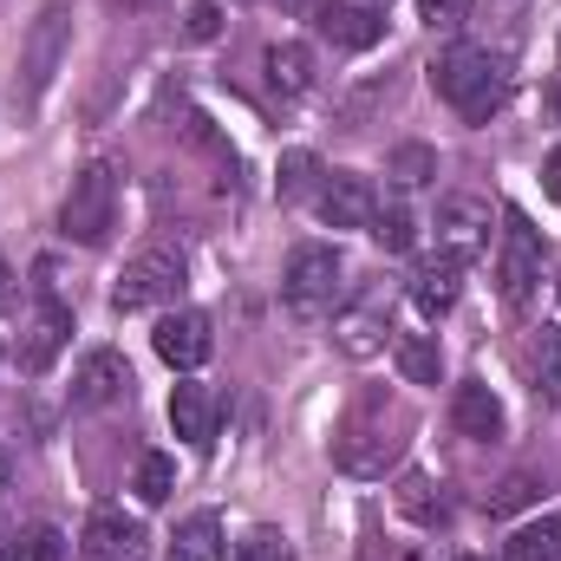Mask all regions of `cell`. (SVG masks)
Masks as SVG:
<instances>
[{
	"label": "cell",
	"instance_id": "cell-3",
	"mask_svg": "<svg viewBox=\"0 0 561 561\" xmlns=\"http://www.w3.org/2000/svg\"><path fill=\"white\" fill-rule=\"evenodd\" d=\"M340 287H346V262H340V249H327V242H300V249L287 255L280 300H287L294 320H320V313H333V307H340Z\"/></svg>",
	"mask_w": 561,
	"mask_h": 561
},
{
	"label": "cell",
	"instance_id": "cell-10",
	"mask_svg": "<svg viewBox=\"0 0 561 561\" xmlns=\"http://www.w3.org/2000/svg\"><path fill=\"white\" fill-rule=\"evenodd\" d=\"M320 222L327 229H373V216H379V190H373V176H359V170H333V176H320Z\"/></svg>",
	"mask_w": 561,
	"mask_h": 561
},
{
	"label": "cell",
	"instance_id": "cell-34",
	"mask_svg": "<svg viewBox=\"0 0 561 561\" xmlns=\"http://www.w3.org/2000/svg\"><path fill=\"white\" fill-rule=\"evenodd\" d=\"M190 33H196V39H209V33H216V13H209V7H196V20H190Z\"/></svg>",
	"mask_w": 561,
	"mask_h": 561
},
{
	"label": "cell",
	"instance_id": "cell-31",
	"mask_svg": "<svg viewBox=\"0 0 561 561\" xmlns=\"http://www.w3.org/2000/svg\"><path fill=\"white\" fill-rule=\"evenodd\" d=\"M412 7H419V20L431 26V33H457V26L470 20L477 0H412Z\"/></svg>",
	"mask_w": 561,
	"mask_h": 561
},
{
	"label": "cell",
	"instance_id": "cell-28",
	"mask_svg": "<svg viewBox=\"0 0 561 561\" xmlns=\"http://www.w3.org/2000/svg\"><path fill=\"white\" fill-rule=\"evenodd\" d=\"M170 490H176V463L163 450H144L138 457V503H170Z\"/></svg>",
	"mask_w": 561,
	"mask_h": 561
},
{
	"label": "cell",
	"instance_id": "cell-11",
	"mask_svg": "<svg viewBox=\"0 0 561 561\" xmlns=\"http://www.w3.org/2000/svg\"><path fill=\"white\" fill-rule=\"evenodd\" d=\"M72 340V307L53 294V280H39V320L26 327V346H20V373H46L59 359V346Z\"/></svg>",
	"mask_w": 561,
	"mask_h": 561
},
{
	"label": "cell",
	"instance_id": "cell-35",
	"mask_svg": "<svg viewBox=\"0 0 561 561\" xmlns=\"http://www.w3.org/2000/svg\"><path fill=\"white\" fill-rule=\"evenodd\" d=\"M13 300V268H7V255H0V307Z\"/></svg>",
	"mask_w": 561,
	"mask_h": 561
},
{
	"label": "cell",
	"instance_id": "cell-29",
	"mask_svg": "<svg viewBox=\"0 0 561 561\" xmlns=\"http://www.w3.org/2000/svg\"><path fill=\"white\" fill-rule=\"evenodd\" d=\"M373 242H379L386 255H405V249L419 242V222H412V216L392 203V209H379V216H373Z\"/></svg>",
	"mask_w": 561,
	"mask_h": 561
},
{
	"label": "cell",
	"instance_id": "cell-25",
	"mask_svg": "<svg viewBox=\"0 0 561 561\" xmlns=\"http://www.w3.org/2000/svg\"><path fill=\"white\" fill-rule=\"evenodd\" d=\"M542 490H549V483H542L536 470H510V477H503V483L490 490V516H516V510L542 503Z\"/></svg>",
	"mask_w": 561,
	"mask_h": 561
},
{
	"label": "cell",
	"instance_id": "cell-17",
	"mask_svg": "<svg viewBox=\"0 0 561 561\" xmlns=\"http://www.w3.org/2000/svg\"><path fill=\"white\" fill-rule=\"evenodd\" d=\"M450 424H457L463 437H477V444H496L510 419H503V399H496L483 379H463L457 399H450Z\"/></svg>",
	"mask_w": 561,
	"mask_h": 561
},
{
	"label": "cell",
	"instance_id": "cell-2",
	"mask_svg": "<svg viewBox=\"0 0 561 561\" xmlns=\"http://www.w3.org/2000/svg\"><path fill=\"white\" fill-rule=\"evenodd\" d=\"M118 196H125L118 163H112V157H92V163L72 176L66 203H59V229H66V242L99 249V242L112 236V222H118Z\"/></svg>",
	"mask_w": 561,
	"mask_h": 561
},
{
	"label": "cell",
	"instance_id": "cell-22",
	"mask_svg": "<svg viewBox=\"0 0 561 561\" xmlns=\"http://www.w3.org/2000/svg\"><path fill=\"white\" fill-rule=\"evenodd\" d=\"M333 333H340V346H346L353 359H373V353H379V333H392V327H386L373 307H353V313L333 320Z\"/></svg>",
	"mask_w": 561,
	"mask_h": 561
},
{
	"label": "cell",
	"instance_id": "cell-27",
	"mask_svg": "<svg viewBox=\"0 0 561 561\" xmlns=\"http://www.w3.org/2000/svg\"><path fill=\"white\" fill-rule=\"evenodd\" d=\"M536 399L561 405V327H542L536 340Z\"/></svg>",
	"mask_w": 561,
	"mask_h": 561
},
{
	"label": "cell",
	"instance_id": "cell-21",
	"mask_svg": "<svg viewBox=\"0 0 561 561\" xmlns=\"http://www.w3.org/2000/svg\"><path fill=\"white\" fill-rule=\"evenodd\" d=\"M503 561H561V516L523 523V529L503 542Z\"/></svg>",
	"mask_w": 561,
	"mask_h": 561
},
{
	"label": "cell",
	"instance_id": "cell-37",
	"mask_svg": "<svg viewBox=\"0 0 561 561\" xmlns=\"http://www.w3.org/2000/svg\"><path fill=\"white\" fill-rule=\"evenodd\" d=\"M556 300H561V280H556Z\"/></svg>",
	"mask_w": 561,
	"mask_h": 561
},
{
	"label": "cell",
	"instance_id": "cell-33",
	"mask_svg": "<svg viewBox=\"0 0 561 561\" xmlns=\"http://www.w3.org/2000/svg\"><path fill=\"white\" fill-rule=\"evenodd\" d=\"M542 190H549V196L561 203V144L549 150V163H542Z\"/></svg>",
	"mask_w": 561,
	"mask_h": 561
},
{
	"label": "cell",
	"instance_id": "cell-14",
	"mask_svg": "<svg viewBox=\"0 0 561 561\" xmlns=\"http://www.w3.org/2000/svg\"><path fill=\"white\" fill-rule=\"evenodd\" d=\"M405 294H412V307H419L424 320H444L457 307V294H463V262L424 255L419 268H412V280H405Z\"/></svg>",
	"mask_w": 561,
	"mask_h": 561
},
{
	"label": "cell",
	"instance_id": "cell-38",
	"mask_svg": "<svg viewBox=\"0 0 561 561\" xmlns=\"http://www.w3.org/2000/svg\"><path fill=\"white\" fill-rule=\"evenodd\" d=\"M463 561H483V556H463Z\"/></svg>",
	"mask_w": 561,
	"mask_h": 561
},
{
	"label": "cell",
	"instance_id": "cell-15",
	"mask_svg": "<svg viewBox=\"0 0 561 561\" xmlns=\"http://www.w3.org/2000/svg\"><path fill=\"white\" fill-rule=\"evenodd\" d=\"M313 26H320V39L327 46H340V53H366V46H379V13L373 7H353V0H327L320 13H313Z\"/></svg>",
	"mask_w": 561,
	"mask_h": 561
},
{
	"label": "cell",
	"instance_id": "cell-8",
	"mask_svg": "<svg viewBox=\"0 0 561 561\" xmlns=\"http://www.w3.org/2000/svg\"><path fill=\"white\" fill-rule=\"evenodd\" d=\"M483 249H490V203L483 196H444L437 203V255L470 268Z\"/></svg>",
	"mask_w": 561,
	"mask_h": 561
},
{
	"label": "cell",
	"instance_id": "cell-1",
	"mask_svg": "<svg viewBox=\"0 0 561 561\" xmlns=\"http://www.w3.org/2000/svg\"><path fill=\"white\" fill-rule=\"evenodd\" d=\"M431 85H437V99H444L463 125H490V118L503 112V99H510V72H503V59H496L490 46H450V53L431 66Z\"/></svg>",
	"mask_w": 561,
	"mask_h": 561
},
{
	"label": "cell",
	"instance_id": "cell-18",
	"mask_svg": "<svg viewBox=\"0 0 561 561\" xmlns=\"http://www.w3.org/2000/svg\"><path fill=\"white\" fill-rule=\"evenodd\" d=\"M392 503H399V516H412L419 529H444V523H450V490H444L437 477H424V470H412V477L392 490Z\"/></svg>",
	"mask_w": 561,
	"mask_h": 561
},
{
	"label": "cell",
	"instance_id": "cell-9",
	"mask_svg": "<svg viewBox=\"0 0 561 561\" xmlns=\"http://www.w3.org/2000/svg\"><path fill=\"white\" fill-rule=\"evenodd\" d=\"M150 346H157V359H163L170 373H196V366L216 353V327H209V313L176 307V313H163V320H157Z\"/></svg>",
	"mask_w": 561,
	"mask_h": 561
},
{
	"label": "cell",
	"instance_id": "cell-12",
	"mask_svg": "<svg viewBox=\"0 0 561 561\" xmlns=\"http://www.w3.org/2000/svg\"><path fill=\"white\" fill-rule=\"evenodd\" d=\"M125 392H131V366H125V353L99 346V353H85V359H79V373H72V405H79V412L118 405Z\"/></svg>",
	"mask_w": 561,
	"mask_h": 561
},
{
	"label": "cell",
	"instance_id": "cell-19",
	"mask_svg": "<svg viewBox=\"0 0 561 561\" xmlns=\"http://www.w3.org/2000/svg\"><path fill=\"white\" fill-rule=\"evenodd\" d=\"M268 85H275L280 99H307L313 92V53L300 46V39H280V46H268Z\"/></svg>",
	"mask_w": 561,
	"mask_h": 561
},
{
	"label": "cell",
	"instance_id": "cell-4",
	"mask_svg": "<svg viewBox=\"0 0 561 561\" xmlns=\"http://www.w3.org/2000/svg\"><path fill=\"white\" fill-rule=\"evenodd\" d=\"M183 294V255L176 249H138L118 280H112V307L118 313H150V307H170Z\"/></svg>",
	"mask_w": 561,
	"mask_h": 561
},
{
	"label": "cell",
	"instance_id": "cell-23",
	"mask_svg": "<svg viewBox=\"0 0 561 561\" xmlns=\"http://www.w3.org/2000/svg\"><path fill=\"white\" fill-rule=\"evenodd\" d=\"M216 542H222V523H216L209 510H196V516L170 536V561H209L216 556Z\"/></svg>",
	"mask_w": 561,
	"mask_h": 561
},
{
	"label": "cell",
	"instance_id": "cell-20",
	"mask_svg": "<svg viewBox=\"0 0 561 561\" xmlns=\"http://www.w3.org/2000/svg\"><path fill=\"white\" fill-rule=\"evenodd\" d=\"M392 359L405 373V386H437L444 379V353L431 333H392Z\"/></svg>",
	"mask_w": 561,
	"mask_h": 561
},
{
	"label": "cell",
	"instance_id": "cell-7",
	"mask_svg": "<svg viewBox=\"0 0 561 561\" xmlns=\"http://www.w3.org/2000/svg\"><path fill=\"white\" fill-rule=\"evenodd\" d=\"M399 450H405V437H392L386 419H346L333 437V463L346 477H386L399 463Z\"/></svg>",
	"mask_w": 561,
	"mask_h": 561
},
{
	"label": "cell",
	"instance_id": "cell-30",
	"mask_svg": "<svg viewBox=\"0 0 561 561\" xmlns=\"http://www.w3.org/2000/svg\"><path fill=\"white\" fill-rule=\"evenodd\" d=\"M7 561H66V536H59L53 523H39V529H26V536L7 549Z\"/></svg>",
	"mask_w": 561,
	"mask_h": 561
},
{
	"label": "cell",
	"instance_id": "cell-16",
	"mask_svg": "<svg viewBox=\"0 0 561 561\" xmlns=\"http://www.w3.org/2000/svg\"><path fill=\"white\" fill-rule=\"evenodd\" d=\"M144 523H131V516H118V510H99L92 523H85V556L92 561H144Z\"/></svg>",
	"mask_w": 561,
	"mask_h": 561
},
{
	"label": "cell",
	"instance_id": "cell-39",
	"mask_svg": "<svg viewBox=\"0 0 561 561\" xmlns=\"http://www.w3.org/2000/svg\"><path fill=\"white\" fill-rule=\"evenodd\" d=\"M236 561H242V556H236Z\"/></svg>",
	"mask_w": 561,
	"mask_h": 561
},
{
	"label": "cell",
	"instance_id": "cell-13",
	"mask_svg": "<svg viewBox=\"0 0 561 561\" xmlns=\"http://www.w3.org/2000/svg\"><path fill=\"white\" fill-rule=\"evenodd\" d=\"M170 431L190 444V450H209L216 444V392L203 386V379H176L170 386Z\"/></svg>",
	"mask_w": 561,
	"mask_h": 561
},
{
	"label": "cell",
	"instance_id": "cell-26",
	"mask_svg": "<svg viewBox=\"0 0 561 561\" xmlns=\"http://www.w3.org/2000/svg\"><path fill=\"white\" fill-rule=\"evenodd\" d=\"M386 170H392L399 190H419V183L437 176V150H431V144H399V150L386 157Z\"/></svg>",
	"mask_w": 561,
	"mask_h": 561
},
{
	"label": "cell",
	"instance_id": "cell-5",
	"mask_svg": "<svg viewBox=\"0 0 561 561\" xmlns=\"http://www.w3.org/2000/svg\"><path fill=\"white\" fill-rule=\"evenodd\" d=\"M66 46H72V0H46L39 20L26 26V46H20V92L26 99H46L53 72L66 66Z\"/></svg>",
	"mask_w": 561,
	"mask_h": 561
},
{
	"label": "cell",
	"instance_id": "cell-24",
	"mask_svg": "<svg viewBox=\"0 0 561 561\" xmlns=\"http://www.w3.org/2000/svg\"><path fill=\"white\" fill-rule=\"evenodd\" d=\"M307 190H320V157L313 150H287L275 170V196L280 203H300Z\"/></svg>",
	"mask_w": 561,
	"mask_h": 561
},
{
	"label": "cell",
	"instance_id": "cell-36",
	"mask_svg": "<svg viewBox=\"0 0 561 561\" xmlns=\"http://www.w3.org/2000/svg\"><path fill=\"white\" fill-rule=\"evenodd\" d=\"M549 112H556V118H561V79H556V85H549Z\"/></svg>",
	"mask_w": 561,
	"mask_h": 561
},
{
	"label": "cell",
	"instance_id": "cell-6",
	"mask_svg": "<svg viewBox=\"0 0 561 561\" xmlns=\"http://www.w3.org/2000/svg\"><path fill=\"white\" fill-rule=\"evenodd\" d=\"M536 280H542V229H529V216L510 209L503 216V255H496V294L510 307H529Z\"/></svg>",
	"mask_w": 561,
	"mask_h": 561
},
{
	"label": "cell",
	"instance_id": "cell-32",
	"mask_svg": "<svg viewBox=\"0 0 561 561\" xmlns=\"http://www.w3.org/2000/svg\"><path fill=\"white\" fill-rule=\"evenodd\" d=\"M236 556H242V561H287V549H280V536H275V529H249Z\"/></svg>",
	"mask_w": 561,
	"mask_h": 561
}]
</instances>
